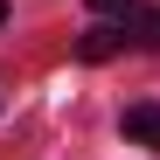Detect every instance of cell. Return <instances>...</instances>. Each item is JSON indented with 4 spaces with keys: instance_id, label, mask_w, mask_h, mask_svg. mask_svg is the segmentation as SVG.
Wrapping results in <instances>:
<instances>
[{
    "instance_id": "6da1fadb",
    "label": "cell",
    "mask_w": 160,
    "mask_h": 160,
    "mask_svg": "<svg viewBox=\"0 0 160 160\" xmlns=\"http://www.w3.org/2000/svg\"><path fill=\"white\" fill-rule=\"evenodd\" d=\"M125 139L132 146H146V153H160V104H125Z\"/></svg>"
},
{
    "instance_id": "7a4b0ae2",
    "label": "cell",
    "mask_w": 160,
    "mask_h": 160,
    "mask_svg": "<svg viewBox=\"0 0 160 160\" xmlns=\"http://www.w3.org/2000/svg\"><path fill=\"white\" fill-rule=\"evenodd\" d=\"M125 35H132L125 21H118V28H91L84 42H77V56H84V63H104V56H118V49H125Z\"/></svg>"
},
{
    "instance_id": "3957f363",
    "label": "cell",
    "mask_w": 160,
    "mask_h": 160,
    "mask_svg": "<svg viewBox=\"0 0 160 160\" xmlns=\"http://www.w3.org/2000/svg\"><path fill=\"white\" fill-rule=\"evenodd\" d=\"M125 28H132V42H139V49H160V14H139V7H132Z\"/></svg>"
},
{
    "instance_id": "277c9868",
    "label": "cell",
    "mask_w": 160,
    "mask_h": 160,
    "mask_svg": "<svg viewBox=\"0 0 160 160\" xmlns=\"http://www.w3.org/2000/svg\"><path fill=\"white\" fill-rule=\"evenodd\" d=\"M132 7L139 0H91V14H118V21H132Z\"/></svg>"
},
{
    "instance_id": "5b68a950",
    "label": "cell",
    "mask_w": 160,
    "mask_h": 160,
    "mask_svg": "<svg viewBox=\"0 0 160 160\" xmlns=\"http://www.w3.org/2000/svg\"><path fill=\"white\" fill-rule=\"evenodd\" d=\"M0 21H7V0H0Z\"/></svg>"
}]
</instances>
